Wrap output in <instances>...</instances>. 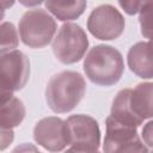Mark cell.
I'll list each match as a JSON object with an SVG mask.
<instances>
[{
	"instance_id": "obj_18",
	"label": "cell",
	"mask_w": 153,
	"mask_h": 153,
	"mask_svg": "<svg viewBox=\"0 0 153 153\" xmlns=\"http://www.w3.org/2000/svg\"><path fill=\"white\" fill-rule=\"evenodd\" d=\"M14 140L13 129L0 127V151H5Z\"/></svg>"
},
{
	"instance_id": "obj_3",
	"label": "cell",
	"mask_w": 153,
	"mask_h": 153,
	"mask_svg": "<svg viewBox=\"0 0 153 153\" xmlns=\"http://www.w3.org/2000/svg\"><path fill=\"white\" fill-rule=\"evenodd\" d=\"M57 30L55 18L43 8L26 11L19 19L18 31L22 42L33 49L47 47Z\"/></svg>"
},
{
	"instance_id": "obj_9",
	"label": "cell",
	"mask_w": 153,
	"mask_h": 153,
	"mask_svg": "<svg viewBox=\"0 0 153 153\" xmlns=\"http://www.w3.org/2000/svg\"><path fill=\"white\" fill-rule=\"evenodd\" d=\"M33 140L49 152H61L68 146V133L65 120L57 116L41 118L33 127Z\"/></svg>"
},
{
	"instance_id": "obj_11",
	"label": "cell",
	"mask_w": 153,
	"mask_h": 153,
	"mask_svg": "<svg viewBox=\"0 0 153 153\" xmlns=\"http://www.w3.org/2000/svg\"><path fill=\"white\" fill-rule=\"evenodd\" d=\"M152 94H153V84L140 82L134 88L130 90L129 103L133 112L143 122L151 120L152 117Z\"/></svg>"
},
{
	"instance_id": "obj_12",
	"label": "cell",
	"mask_w": 153,
	"mask_h": 153,
	"mask_svg": "<svg viewBox=\"0 0 153 153\" xmlns=\"http://www.w3.org/2000/svg\"><path fill=\"white\" fill-rule=\"evenodd\" d=\"M48 12L60 22L78 19L86 10L87 0H44Z\"/></svg>"
},
{
	"instance_id": "obj_19",
	"label": "cell",
	"mask_w": 153,
	"mask_h": 153,
	"mask_svg": "<svg viewBox=\"0 0 153 153\" xmlns=\"http://www.w3.org/2000/svg\"><path fill=\"white\" fill-rule=\"evenodd\" d=\"M152 126H153V122H152V121H148V122L145 124L143 129H142V139H143V143H145L149 149H151L152 146H153V142H152V133H153V130H152Z\"/></svg>"
},
{
	"instance_id": "obj_23",
	"label": "cell",
	"mask_w": 153,
	"mask_h": 153,
	"mask_svg": "<svg viewBox=\"0 0 153 153\" xmlns=\"http://www.w3.org/2000/svg\"><path fill=\"white\" fill-rule=\"evenodd\" d=\"M4 17H5V10H2V8H0V23L2 22V19H4Z\"/></svg>"
},
{
	"instance_id": "obj_7",
	"label": "cell",
	"mask_w": 153,
	"mask_h": 153,
	"mask_svg": "<svg viewBox=\"0 0 153 153\" xmlns=\"http://www.w3.org/2000/svg\"><path fill=\"white\" fill-rule=\"evenodd\" d=\"M126 20L122 13L110 4L93 8L87 18L88 32L100 41H112L122 36Z\"/></svg>"
},
{
	"instance_id": "obj_17",
	"label": "cell",
	"mask_w": 153,
	"mask_h": 153,
	"mask_svg": "<svg viewBox=\"0 0 153 153\" xmlns=\"http://www.w3.org/2000/svg\"><path fill=\"white\" fill-rule=\"evenodd\" d=\"M121 8L129 16H134L139 13V11L152 0H117Z\"/></svg>"
},
{
	"instance_id": "obj_2",
	"label": "cell",
	"mask_w": 153,
	"mask_h": 153,
	"mask_svg": "<svg viewBox=\"0 0 153 153\" xmlns=\"http://www.w3.org/2000/svg\"><path fill=\"white\" fill-rule=\"evenodd\" d=\"M84 72L90 81L98 86L110 87L120 81L124 72L122 54L108 44H98L84 57Z\"/></svg>"
},
{
	"instance_id": "obj_6",
	"label": "cell",
	"mask_w": 153,
	"mask_h": 153,
	"mask_svg": "<svg viewBox=\"0 0 153 153\" xmlns=\"http://www.w3.org/2000/svg\"><path fill=\"white\" fill-rule=\"evenodd\" d=\"M105 137L103 151L106 153L114 152H148L149 148L143 143L137 134V128L134 126L118 122L110 115L105 120Z\"/></svg>"
},
{
	"instance_id": "obj_1",
	"label": "cell",
	"mask_w": 153,
	"mask_h": 153,
	"mask_svg": "<svg viewBox=\"0 0 153 153\" xmlns=\"http://www.w3.org/2000/svg\"><path fill=\"white\" fill-rule=\"evenodd\" d=\"M86 81L75 71H62L54 74L45 86V102L55 114L72 111L84 98Z\"/></svg>"
},
{
	"instance_id": "obj_8",
	"label": "cell",
	"mask_w": 153,
	"mask_h": 153,
	"mask_svg": "<svg viewBox=\"0 0 153 153\" xmlns=\"http://www.w3.org/2000/svg\"><path fill=\"white\" fill-rule=\"evenodd\" d=\"M30 78V60L20 50L14 49L0 55V85L16 92L27 84Z\"/></svg>"
},
{
	"instance_id": "obj_15",
	"label": "cell",
	"mask_w": 153,
	"mask_h": 153,
	"mask_svg": "<svg viewBox=\"0 0 153 153\" xmlns=\"http://www.w3.org/2000/svg\"><path fill=\"white\" fill-rule=\"evenodd\" d=\"M19 44L18 30L11 22L0 23V55L14 50Z\"/></svg>"
},
{
	"instance_id": "obj_21",
	"label": "cell",
	"mask_w": 153,
	"mask_h": 153,
	"mask_svg": "<svg viewBox=\"0 0 153 153\" xmlns=\"http://www.w3.org/2000/svg\"><path fill=\"white\" fill-rule=\"evenodd\" d=\"M20 5L25 6V7H35V6H38L41 5L44 0H18Z\"/></svg>"
},
{
	"instance_id": "obj_16",
	"label": "cell",
	"mask_w": 153,
	"mask_h": 153,
	"mask_svg": "<svg viewBox=\"0 0 153 153\" xmlns=\"http://www.w3.org/2000/svg\"><path fill=\"white\" fill-rule=\"evenodd\" d=\"M152 1L147 2L139 11V23L141 27V33L145 38L151 39L152 36Z\"/></svg>"
},
{
	"instance_id": "obj_4",
	"label": "cell",
	"mask_w": 153,
	"mask_h": 153,
	"mask_svg": "<svg viewBox=\"0 0 153 153\" xmlns=\"http://www.w3.org/2000/svg\"><path fill=\"white\" fill-rule=\"evenodd\" d=\"M51 49L61 63L73 65L80 61L88 49L87 35L80 25L66 22L53 38Z\"/></svg>"
},
{
	"instance_id": "obj_22",
	"label": "cell",
	"mask_w": 153,
	"mask_h": 153,
	"mask_svg": "<svg viewBox=\"0 0 153 153\" xmlns=\"http://www.w3.org/2000/svg\"><path fill=\"white\" fill-rule=\"evenodd\" d=\"M16 0H0V8L2 10H8L14 5Z\"/></svg>"
},
{
	"instance_id": "obj_14",
	"label": "cell",
	"mask_w": 153,
	"mask_h": 153,
	"mask_svg": "<svg viewBox=\"0 0 153 153\" xmlns=\"http://www.w3.org/2000/svg\"><path fill=\"white\" fill-rule=\"evenodd\" d=\"M26 115L25 105L18 97H12L0 104V127L13 129L19 127Z\"/></svg>"
},
{
	"instance_id": "obj_10",
	"label": "cell",
	"mask_w": 153,
	"mask_h": 153,
	"mask_svg": "<svg viewBox=\"0 0 153 153\" xmlns=\"http://www.w3.org/2000/svg\"><path fill=\"white\" fill-rule=\"evenodd\" d=\"M127 63L129 69L142 79L153 78V65L151 56V39L147 42H137L131 45L127 54Z\"/></svg>"
},
{
	"instance_id": "obj_5",
	"label": "cell",
	"mask_w": 153,
	"mask_h": 153,
	"mask_svg": "<svg viewBox=\"0 0 153 153\" xmlns=\"http://www.w3.org/2000/svg\"><path fill=\"white\" fill-rule=\"evenodd\" d=\"M68 133V152H98L100 147V129L98 122L90 115L75 114L65 120Z\"/></svg>"
},
{
	"instance_id": "obj_20",
	"label": "cell",
	"mask_w": 153,
	"mask_h": 153,
	"mask_svg": "<svg viewBox=\"0 0 153 153\" xmlns=\"http://www.w3.org/2000/svg\"><path fill=\"white\" fill-rule=\"evenodd\" d=\"M14 94H13L12 91H10V90H7V88H5L4 86L0 85V104L1 103H5L6 100H8L10 98H12Z\"/></svg>"
},
{
	"instance_id": "obj_13",
	"label": "cell",
	"mask_w": 153,
	"mask_h": 153,
	"mask_svg": "<svg viewBox=\"0 0 153 153\" xmlns=\"http://www.w3.org/2000/svg\"><path fill=\"white\" fill-rule=\"evenodd\" d=\"M130 90L131 88H123L117 92L111 104L110 116L117 120L118 122L139 128L143 122L133 112L130 108V103H129Z\"/></svg>"
}]
</instances>
